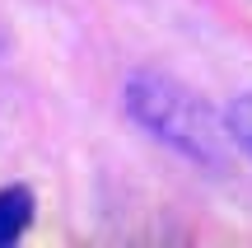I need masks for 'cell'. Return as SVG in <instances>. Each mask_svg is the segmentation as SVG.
Listing matches in <instances>:
<instances>
[{
    "mask_svg": "<svg viewBox=\"0 0 252 248\" xmlns=\"http://www.w3.org/2000/svg\"><path fill=\"white\" fill-rule=\"evenodd\" d=\"M33 225V192L28 187H0V248L24 239V230Z\"/></svg>",
    "mask_w": 252,
    "mask_h": 248,
    "instance_id": "obj_2",
    "label": "cell"
},
{
    "mask_svg": "<svg viewBox=\"0 0 252 248\" xmlns=\"http://www.w3.org/2000/svg\"><path fill=\"white\" fill-rule=\"evenodd\" d=\"M122 103L140 131H150L159 145L182 155L196 169H229L234 159V136L224 127V112H215L191 84H182L168 71H131L126 75Z\"/></svg>",
    "mask_w": 252,
    "mask_h": 248,
    "instance_id": "obj_1",
    "label": "cell"
},
{
    "mask_svg": "<svg viewBox=\"0 0 252 248\" xmlns=\"http://www.w3.org/2000/svg\"><path fill=\"white\" fill-rule=\"evenodd\" d=\"M224 127H229V136H234V150H243V155L252 159V89L238 94V99L224 108Z\"/></svg>",
    "mask_w": 252,
    "mask_h": 248,
    "instance_id": "obj_3",
    "label": "cell"
}]
</instances>
